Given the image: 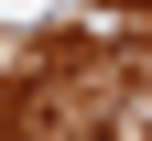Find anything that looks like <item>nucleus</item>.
<instances>
[{"instance_id":"nucleus-1","label":"nucleus","mask_w":152,"mask_h":141,"mask_svg":"<svg viewBox=\"0 0 152 141\" xmlns=\"http://www.w3.org/2000/svg\"><path fill=\"white\" fill-rule=\"evenodd\" d=\"M141 11H152V0H141Z\"/></svg>"}]
</instances>
